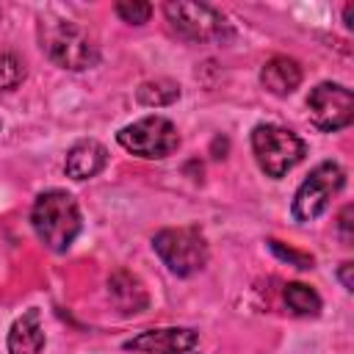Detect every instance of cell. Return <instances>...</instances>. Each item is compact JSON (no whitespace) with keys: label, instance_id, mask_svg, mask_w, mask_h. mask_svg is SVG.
Instances as JSON below:
<instances>
[{"label":"cell","instance_id":"cell-1","mask_svg":"<svg viewBox=\"0 0 354 354\" xmlns=\"http://www.w3.org/2000/svg\"><path fill=\"white\" fill-rule=\"evenodd\" d=\"M30 224L36 238L50 249V252H66L77 232H80V207L66 191H44L36 196L33 210H30Z\"/></svg>","mask_w":354,"mask_h":354},{"label":"cell","instance_id":"cell-2","mask_svg":"<svg viewBox=\"0 0 354 354\" xmlns=\"http://www.w3.org/2000/svg\"><path fill=\"white\" fill-rule=\"evenodd\" d=\"M39 41L47 58L64 69L80 72L100 61L97 39L72 19H41L39 22Z\"/></svg>","mask_w":354,"mask_h":354},{"label":"cell","instance_id":"cell-3","mask_svg":"<svg viewBox=\"0 0 354 354\" xmlns=\"http://www.w3.org/2000/svg\"><path fill=\"white\" fill-rule=\"evenodd\" d=\"M163 14L169 28L185 41H224L232 36V28L224 14L205 3L171 0L163 6Z\"/></svg>","mask_w":354,"mask_h":354},{"label":"cell","instance_id":"cell-4","mask_svg":"<svg viewBox=\"0 0 354 354\" xmlns=\"http://www.w3.org/2000/svg\"><path fill=\"white\" fill-rule=\"evenodd\" d=\"M252 152L268 177H282L304 158V141L288 127L257 124L252 130Z\"/></svg>","mask_w":354,"mask_h":354},{"label":"cell","instance_id":"cell-5","mask_svg":"<svg viewBox=\"0 0 354 354\" xmlns=\"http://www.w3.org/2000/svg\"><path fill=\"white\" fill-rule=\"evenodd\" d=\"M152 249L177 277H191L207 263V243L196 227H169L152 238Z\"/></svg>","mask_w":354,"mask_h":354},{"label":"cell","instance_id":"cell-6","mask_svg":"<svg viewBox=\"0 0 354 354\" xmlns=\"http://www.w3.org/2000/svg\"><path fill=\"white\" fill-rule=\"evenodd\" d=\"M116 141L127 152H133L138 158H147V160L169 158L180 147L177 127L166 116H144V119L122 127L116 133Z\"/></svg>","mask_w":354,"mask_h":354},{"label":"cell","instance_id":"cell-7","mask_svg":"<svg viewBox=\"0 0 354 354\" xmlns=\"http://www.w3.org/2000/svg\"><path fill=\"white\" fill-rule=\"evenodd\" d=\"M346 183V171L332 163V160H324L318 163L307 180L296 188V196H293V218L296 221H313L318 218L326 207H329V199L343 188Z\"/></svg>","mask_w":354,"mask_h":354},{"label":"cell","instance_id":"cell-8","mask_svg":"<svg viewBox=\"0 0 354 354\" xmlns=\"http://www.w3.org/2000/svg\"><path fill=\"white\" fill-rule=\"evenodd\" d=\"M307 113L310 122L324 133L343 130L354 119V97L340 83H318L307 97Z\"/></svg>","mask_w":354,"mask_h":354},{"label":"cell","instance_id":"cell-9","mask_svg":"<svg viewBox=\"0 0 354 354\" xmlns=\"http://www.w3.org/2000/svg\"><path fill=\"white\" fill-rule=\"evenodd\" d=\"M196 340L199 337L194 329L169 326V329H147L133 340H127L124 348L141 351V354H188L196 346Z\"/></svg>","mask_w":354,"mask_h":354},{"label":"cell","instance_id":"cell-10","mask_svg":"<svg viewBox=\"0 0 354 354\" xmlns=\"http://www.w3.org/2000/svg\"><path fill=\"white\" fill-rule=\"evenodd\" d=\"M108 296L116 304V310H122L127 315L141 313L149 304V296H147L144 282L136 274H130L127 268H119V271H113L108 277Z\"/></svg>","mask_w":354,"mask_h":354},{"label":"cell","instance_id":"cell-11","mask_svg":"<svg viewBox=\"0 0 354 354\" xmlns=\"http://www.w3.org/2000/svg\"><path fill=\"white\" fill-rule=\"evenodd\" d=\"M105 163H108V149L94 138H83L66 152L64 169L72 180H88L97 177L105 169Z\"/></svg>","mask_w":354,"mask_h":354},{"label":"cell","instance_id":"cell-12","mask_svg":"<svg viewBox=\"0 0 354 354\" xmlns=\"http://www.w3.org/2000/svg\"><path fill=\"white\" fill-rule=\"evenodd\" d=\"M260 83H263L266 91H271L277 97H288L301 83V66H299V61H293L288 55H274L263 64Z\"/></svg>","mask_w":354,"mask_h":354},{"label":"cell","instance_id":"cell-13","mask_svg":"<svg viewBox=\"0 0 354 354\" xmlns=\"http://www.w3.org/2000/svg\"><path fill=\"white\" fill-rule=\"evenodd\" d=\"M44 348V326L39 310H28L8 329V351L11 354H41Z\"/></svg>","mask_w":354,"mask_h":354},{"label":"cell","instance_id":"cell-14","mask_svg":"<svg viewBox=\"0 0 354 354\" xmlns=\"http://www.w3.org/2000/svg\"><path fill=\"white\" fill-rule=\"evenodd\" d=\"M180 97V86L171 80H147L136 88V100L147 108H163L171 105Z\"/></svg>","mask_w":354,"mask_h":354},{"label":"cell","instance_id":"cell-15","mask_svg":"<svg viewBox=\"0 0 354 354\" xmlns=\"http://www.w3.org/2000/svg\"><path fill=\"white\" fill-rule=\"evenodd\" d=\"M285 304H288L290 313L304 315V318L321 313V296H318L310 285H301V282L285 285Z\"/></svg>","mask_w":354,"mask_h":354},{"label":"cell","instance_id":"cell-16","mask_svg":"<svg viewBox=\"0 0 354 354\" xmlns=\"http://www.w3.org/2000/svg\"><path fill=\"white\" fill-rule=\"evenodd\" d=\"M25 77V64L19 61V55L0 50V91H11L22 83Z\"/></svg>","mask_w":354,"mask_h":354},{"label":"cell","instance_id":"cell-17","mask_svg":"<svg viewBox=\"0 0 354 354\" xmlns=\"http://www.w3.org/2000/svg\"><path fill=\"white\" fill-rule=\"evenodd\" d=\"M116 14L130 25H144L152 17V6L141 3V0H122V3H116Z\"/></svg>","mask_w":354,"mask_h":354},{"label":"cell","instance_id":"cell-18","mask_svg":"<svg viewBox=\"0 0 354 354\" xmlns=\"http://www.w3.org/2000/svg\"><path fill=\"white\" fill-rule=\"evenodd\" d=\"M268 246H271V252L277 254V257H282V260H290L293 266H299V268H313V257L310 254H301V252H296V249H285L279 241H268Z\"/></svg>","mask_w":354,"mask_h":354},{"label":"cell","instance_id":"cell-19","mask_svg":"<svg viewBox=\"0 0 354 354\" xmlns=\"http://www.w3.org/2000/svg\"><path fill=\"white\" fill-rule=\"evenodd\" d=\"M351 205H346L343 207V213H340V218H337V227H340V235H343V241H351Z\"/></svg>","mask_w":354,"mask_h":354},{"label":"cell","instance_id":"cell-20","mask_svg":"<svg viewBox=\"0 0 354 354\" xmlns=\"http://www.w3.org/2000/svg\"><path fill=\"white\" fill-rule=\"evenodd\" d=\"M351 268H354L351 263H343V266H340V274H337L346 290H351V288H354V279H351Z\"/></svg>","mask_w":354,"mask_h":354},{"label":"cell","instance_id":"cell-21","mask_svg":"<svg viewBox=\"0 0 354 354\" xmlns=\"http://www.w3.org/2000/svg\"><path fill=\"white\" fill-rule=\"evenodd\" d=\"M343 17H346V25L351 28V6H346V11H343Z\"/></svg>","mask_w":354,"mask_h":354}]
</instances>
